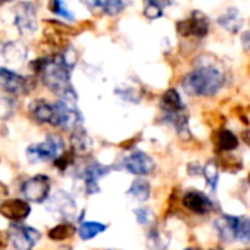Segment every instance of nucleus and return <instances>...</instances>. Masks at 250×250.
Listing matches in <instances>:
<instances>
[{
	"mask_svg": "<svg viewBox=\"0 0 250 250\" xmlns=\"http://www.w3.org/2000/svg\"><path fill=\"white\" fill-rule=\"evenodd\" d=\"M199 61L200 63H197L196 68L183 78L181 87L188 96L212 97L225 85V72L215 63V59L209 56H203V61L202 58Z\"/></svg>",
	"mask_w": 250,
	"mask_h": 250,
	"instance_id": "f257e3e1",
	"label": "nucleus"
},
{
	"mask_svg": "<svg viewBox=\"0 0 250 250\" xmlns=\"http://www.w3.org/2000/svg\"><path fill=\"white\" fill-rule=\"evenodd\" d=\"M42 74L46 81V84L55 90V91H65L69 88V77H71V68L66 65L62 55L50 58V59H42Z\"/></svg>",
	"mask_w": 250,
	"mask_h": 250,
	"instance_id": "f03ea898",
	"label": "nucleus"
},
{
	"mask_svg": "<svg viewBox=\"0 0 250 250\" xmlns=\"http://www.w3.org/2000/svg\"><path fill=\"white\" fill-rule=\"evenodd\" d=\"M209 18L202 11H193L191 15L186 20L177 22V34L181 37H196L203 39L209 33Z\"/></svg>",
	"mask_w": 250,
	"mask_h": 250,
	"instance_id": "7ed1b4c3",
	"label": "nucleus"
},
{
	"mask_svg": "<svg viewBox=\"0 0 250 250\" xmlns=\"http://www.w3.org/2000/svg\"><path fill=\"white\" fill-rule=\"evenodd\" d=\"M122 168L128 174H133L137 177H146L155 171L156 162L146 152L136 150V152H131L127 158L122 161Z\"/></svg>",
	"mask_w": 250,
	"mask_h": 250,
	"instance_id": "20e7f679",
	"label": "nucleus"
},
{
	"mask_svg": "<svg viewBox=\"0 0 250 250\" xmlns=\"http://www.w3.org/2000/svg\"><path fill=\"white\" fill-rule=\"evenodd\" d=\"M62 147L63 145L59 137H49L43 143L30 146L27 150V155L31 162H47V161L55 159L61 153Z\"/></svg>",
	"mask_w": 250,
	"mask_h": 250,
	"instance_id": "39448f33",
	"label": "nucleus"
},
{
	"mask_svg": "<svg viewBox=\"0 0 250 250\" xmlns=\"http://www.w3.org/2000/svg\"><path fill=\"white\" fill-rule=\"evenodd\" d=\"M181 203L188 212H191L194 215H208L215 209L210 197L196 188L187 190L181 199Z\"/></svg>",
	"mask_w": 250,
	"mask_h": 250,
	"instance_id": "423d86ee",
	"label": "nucleus"
},
{
	"mask_svg": "<svg viewBox=\"0 0 250 250\" xmlns=\"http://www.w3.org/2000/svg\"><path fill=\"white\" fill-rule=\"evenodd\" d=\"M15 25L22 36H31L37 30V12L31 2H21L15 11Z\"/></svg>",
	"mask_w": 250,
	"mask_h": 250,
	"instance_id": "0eeeda50",
	"label": "nucleus"
},
{
	"mask_svg": "<svg viewBox=\"0 0 250 250\" xmlns=\"http://www.w3.org/2000/svg\"><path fill=\"white\" fill-rule=\"evenodd\" d=\"M212 145L215 147L216 155L221 153H231L232 150H235L238 147V137L237 134H234L231 130L227 128H218L213 130L212 133Z\"/></svg>",
	"mask_w": 250,
	"mask_h": 250,
	"instance_id": "6e6552de",
	"label": "nucleus"
},
{
	"mask_svg": "<svg viewBox=\"0 0 250 250\" xmlns=\"http://www.w3.org/2000/svg\"><path fill=\"white\" fill-rule=\"evenodd\" d=\"M110 172V168L106 165H100L97 162L90 164L85 167L84 172H83V178H84V184H85V191L88 194H94L100 191L99 187V180L104 175H107Z\"/></svg>",
	"mask_w": 250,
	"mask_h": 250,
	"instance_id": "1a4fd4ad",
	"label": "nucleus"
},
{
	"mask_svg": "<svg viewBox=\"0 0 250 250\" xmlns=\"http://www.w3.org/2000/svg\"><path fill=\"white\" fill-rule=\"evenodd\" d=\"M235 227H237V216L232 215H222L213 221V228L218 237L225 243L235 241Z\"/></svg>",
	"mask_w": 250,
	"mask_h": 250,
	"instance_id": "9d476101",
	"label": "nucleus"
},
{
	"mask_svg": "<svg viewBox=\"0 0 250 250\" xmlns=\"http://www.w3.org/2000/svg\"><path fill=\"white\" fill-rule=\"evenodd\" d=\"M159 106H161L164 115H175V113L186 112V104H184L180 93L175 88H168L162 94Z\"/></svg>",
	"mask_w": 250,
	"mask_h": 250,
	"instance_id": "9b49d317",
	"label": "nucleus"
},
{
	"mask_svg": "<svg viewBox=\"0 0 250 250\" xmlns=\"http://www.w3.org/2000/svg\"><path fill=\"white\" fill-rule=\"evenodd\" d=\"M169 241H171L169 234L165 232L161 227L153 225L147 232L146 246L147 250H167L169 247Z\"/></svg>",
	"mask_w": 250,
	"mask_h": 250,
	"instance_id": "f8f14e48",
	"label": "nucleus"
},
{
	"mask_svg": "<svg viewBox=\"0 0 250 250\" xmlns=\"http://www.w3.org/2000/svg\"><path fill=\"white\" fill-rule=\"evenodd\" d=\"M127 194L133 199V200H136V202H139V203H143V202H147L149 200V197H150V194H152V186H150V183L146 180V178H136L131 184H130V187H128V190H127Z\"/></svg>",
	"mask_w": 250,
	"mask_h": 250,
	"instance_id": "ddd939ff",
	"label": "nucleus"
},
{
	"mask_svg": "<svg viewBox=\"0 0 250 250\" xmlns=\"http://www.w3.org/2000/svg\"><path fill=\"white\" fill-rule=\"evenodd\" d=\"M218 24L229 31L231 34H237L241 27H243V18L240 17V12L235 8H228L219 18H218Z\"/></svg>",
	"mask_w": 250,
	"mask_h": 250,
	"instance_id": "4468645a",
	"label": "nucleus"
},
{
	"mask_svg": "<svg viewBox=\"0 0 250 250\" xmlns=\"http://www.w3.org/2000/svg\"><path fill=\"white\" fill-rule=\"evenodd\" d=\"M0 84H2L3 88H6L8 91H21L24 90L25 87V80L24 77L9 71V69H5V68H0Z\"/></svg>",
	"mask_w": 250,
	"mask_h": 250,
	"instance_id": "2eb2a0df",
	"label": "nucleus"
},
{
	"mask_svg": "<svg viewBox=\"0 0 250 250\" xmlns=\"http://www.w3.org/2000/svg\"><path fill=\"white\" fill-rule=\"evenodd\" d=\"M216 164L219 167V169L229 172V174H237L243 169V162L238 156L232 155V153H221L216 158Z\"/></svg>",
	"mask_w": 250,
	"mask_h": 250,
	"instance_id": "dca6fc26",
	"label": "nucleus"
},
{
	"mask_svg": "<svg viewBox=\"0 0 250 250\" xmlns=\"http://www.w3.org/2000/svg\"><path fill=\"white\" fill-rule=\"evenodd\" d=\"M107 228V225L102 224V222H96V221H87V222H83L80 225V229H78V234L81 237V240H91L94 238L96 235L104 232Z\"/></svg>",
	"mask_w": 250,
	"mask_h": 250,
	"instance_id": "f3484780",
	"label": "nucleus"
},
{
	"mask_svg": "<svg viewBox=\"0 0 250 250\" xmlns=\"http://www.w3.org/2000/svg\"><path fill=\"white\" fill-rule=\"evenodd\" d=\"M235 241L250 244V218L249 216H237Z\"/></svg>",
	"mask_w": 250,
	"mask_h": 250,
	"instance_id": "a211bd4d",
	"label": "nucleus"
},
{
	"mask_svg": "<svg viewBox=\"0 0 250 250\" xmlns=\"http://www.w3.org/2000/svg\"><path fill=\"white\" fill-rule=\"evenodd\" d=\"M208 186L212 188V191L216 188L218 181H219V167L216 164V161H209L203 165V171H202Z\"/></svg>",
	"mask_w": 250,
	"mask_h": 250,
	"instance_id": "6ab92c4d",
	"label": "nucleus"
},
{
	"mask_svg": "<svg viewBox=\"0 0 250 250\" xmlns=\"http://www.w3.org/2000/svg\"><path fill=\"white\" fill-rule=\"evenodd\" d=\"M131 3V0H106L102 11L103 14L109 15V17H115L121 12L125 11L128 5Z\"/></svg>",
	"mask_w": 250,
	"mask_h": 250,
	"instance_id": "aec40b11",
	"label": "nucleus"
},
{
	"mask_svg": "<svg viewBox=\"0 0 250 250\" xmlns=\"http://www.w3.org/2000/svg\"><path fill=\"white\" fill-rule=\"evenodd\" d=\"M49 11L66 21H74V14L69 12L63 0H49Z\"/></svg>",
	"mask_w": 250,
	"mask_h": 250,
	"instance_id": "412c9836",
	"label": "nucleus"
},
{
	"mask_svg": "<svg viewBox=\"0 0 250 250\" xmlns=\"http://www.w3.org/2000/svg\"><path fill=\"white\" fill-rule=\"evenodd\" d=\"M134 216L140 225H149V224H152V221L155 218L152 209H149L146 206H140V208L134 209Z\"/></svg>",
	"mask_w": 250,
	"mask_h": 250,
	"instance_id": "4be33fe9",
	"label": "nucleus"
},
{
	"mask_svg": "<svg viewBox=\"0 0 250 250\" xmlns=\"http://www.w3.org/2000/svg\"><path fill=\"white\" fill-rule=\"evenodd\" d=\"M143 15L149 20V21H155L158 18H161L164 15V9H161L159 6H153V5H147L145 6Z\"/></svg>",
	"mask_w": 250,
	"mask_h": 250,
	"instance_id": "5701e85b",
	"label": "nucleus"
},
{
	"mask_svg": "<svg viewBox=\"0 0 250 250\" xmlns=\"http://www.w3.org/2000/svg\"><path fill=\"white\" fill-rule=\"evenodd\" d=\"M74 142H77L75 146H77L81 152H85V150H88V149L91 147L90 139H88L84 133H77V134L74 136Z\"/></svg>",
	"mask_w": 250,
	"mask_h": 250,
	"instance_id": "b1692460",
	"label": "nucleus"
},
{
	"mask_svg": "<svg viewBox=\"0 0 250 250\" xmlns=\"http://www.w3.org/2000/svg\"><path fill=\"white\" fill-rule=\"evenodd\" d=\"M145 5H153V6H159L161 9L168 8L169 5H172V0H143Z\"/></svg>",
	"mask_w": 250,
	"mask_h": 250,
	"instance_id": "393cba45",
	"label": "nucleus"
},
{
	"mask_svg": "<svg viewBox=\"0 0 250 250\" xmlns=\"http://www.w3.org/2000/svg\"><path fill=\"white\" fill-rule=\"evenodd\" d=\"M202 171H203V167H200L199 164H188V168H187V172L190 174V175H199V174H202Z\"/></svg>",
	"mask_w": 250,
	"mask_h": 250,
	"instance_id": "a878e982",
	"label": "nucleus"
},
{
	"mask_svg": "<svg viewBox=\"0 0 250 250\" xmlns=\"http://www.w3.org/2000/svg\"><path fill=\"white\" fill-rule=\"evenodd\" d=\"M241 44H243V49L246 52H250V31L243 33V36H241Z\"/></svg>",
	"mask_w": 250,
	"mask_h": 250,
	"instance_id": "bb28decb",
	"label": "nucleus"
},
{
	"mask_svg": "<svg viewBox=\"0 0 250 250\" xmlns=\"http://www.w3.org/2000/svg\"><path fill=\"white\" fill-rule=\"evenodd\" d=\"M240 137H241L243 143H246L247 146H250V130H244Z\"/></svg>",
	"mask_w": 250,
	"mask_h": 250,
	"instance_id": "cd10ccee",
	"label": "nucleus"
},
{
	"mask_svg": "<svg viewBox=\"0 0 250 250\" xmlns=\"http://www.w3.org/2000/svg\"><path fill=\"white\" fill-rule=\"evenodd\" d=\"M81 2H83L88 9H94V8H96V0H81Z\"/></svg>",
	"mask_w": 250,
	"mask_h": 250,
	"instance_id": "c85d7f7f",
	"label": "nucleus"
},
{
	"mask_svg": "<svg viewBox=\"0 0 250 250\" xmlns=\"http://www.w3.org/2000/svg\"><path fill=\"white\" fill-rule=\"evenodd\" d=\"M8 2H12V0H0V5H3V3H8Z\"/></svg>",
	"mask_w": 250,
	"mask_h": 250,
	"instance_id": "c756f323",
	"label": "nucleus"
},
{
	"mask_svg": "<svg viewBox=\"0 0 250 250\" xmlns=\"http://www.w3.org/2000/svg\"><path fill=\"white\" fill-rule=\"evenodd\" d=\"M183 250H199V249H194V247H186V249H183Z\"/></svg>",
	"mask_w": 250,
	"mask_h": 250,
	"instance_id": "7c9ffc66",
	"label": "nucleus"
},
{
	"mask_svg": "<svg viewBox=\"0 0 250 250\" xmlns=\"http://www.w3.org/2000/svg\"><path fill=\"white\" fill-rule=\"evenodd\" d=\"M247 180H249V181H250V174H249V175H247Z\"/></svg>",
	"mask_w": 250,
	"mask_h": 250,
	"instance_id": "2f4dec72",
	"label": "nucleus"
},
{
	"mask_svg": "<svg viewBox=\"0 0 250 250\" xmlns=\"http://www.w3.org/2000/svg\"><path fill=\"white\" fill-rule=\"evenodd\" d=\"M110 250H118V249H110Z\"/></svg>",
	"mask_w": 250,
	"mask_h": 250,
	"instance_id": "473e14b6",
	"label": "nucleus"
}]
</instances>
